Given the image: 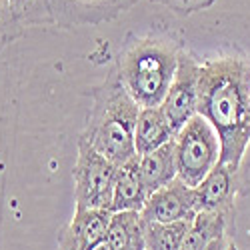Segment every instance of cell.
I'll return each instance as SVG.
<instances>
[{"mask_svg": "<svg viewBox=\"0 0 250 250\" xmlns=\"http://www.w3.org/2000/svg\"><path fill=\"white\" fill-rule=\"evenodd\" d=\"M198 114L220 138V164L240 170L250 144V54L228 52L200 62Z\"/></svg>", "mask_w": 250, "mask_h": 250, "instance_id": "6da1fadb", "label": "cell"}, {"mask_svg": "<svg viewBox=\"0 0 250 250\" xmlns=\"http://www.w3.org/2000/svg\"><path fill=\"white\" fill-rule=\"evenodd\" d=\"M184 46L168 32L128 36L116 54V72L140 108H158L168 92Z\"/></svg>", "mask_w": 250, "mask_h": 250, "instance_id": "7a4b0ae2", "label": "cell"}, {"mask_svg": "<svg viewBox=\"0 0 250 250\" xmlns=\"http://www.w3.org/2000/svg\"><path fill=\"white\" fill-rule=\"evenodd\" d=\"M84 94L90 98V108L80 138L116 166L132 160L140 106L122 86L116 68L112 66L106 78Z\"/></svg>", "mask_w": 250, "mask_h": 250, "instance_id": "3957f363", "label": "cell"}, {"mask_svg": "<svg viewBox=\"0 0 250 250\" xmlns=\"http://www.w3.org/2000/svg\"><path fill=\"white\" fill-rule=\"evenodd\" d=\"M220 138L204 116H192L174 136L176 178L186 186H196L220 162Z\"/></svg>", "mask_w": 250, "mask_h": 250, "instance_id": "277c9868", "label": "cell"}, {"mask_svg": "<svg viewBox=\"0 0 250 250\" xmlns=\"http://www.w3.org/2000/svg\"><path fill=\"white\" fill-rule=\"evenodd\" d=\"M76 148L78 152L72 168L76 210H90V208L110 210L118 166L110 162L106 156L96 152L80 136L76 142Z\"/></svg>", "mask_w": 250, "mask_h": 250, "instance_id": "5b68a950", "label": "cell"}, {"mask_svg": "<svg viewBox=\"0 0 250 250\" xmlns=\"http://www.w3.org/2000/svg\"><path fill=\"white\" fill-rule=\"evenodd\" d=\"M198 76H200V60L190 52L182 50L174 80L166 92L160 110L166 120L170 122L174 134L198 114Z\"/></svg>", "mask_w": 250, "mask_h": 250, "instance_id": "8992f818", "label": "cell"}, {"mask_svg": "<svg viewBox=\"0 0 250 250\" xmlns=\"http://www.w3.org/2000/svg\"><path fill=\"white\" fill-rule=\"evenodd\" d=\"M140 0H50L54 24L60 28L96 26L128 12Z\"/></svg>", "mask_w": 250, "mask_h": 250, "instance_id": "52a82bcc", "label": "cell"}, {"mask_svg": "<svg viewBox=\"0 0 250 250\" xmlns=\"http://www.w3.org/2000/svg\"><path fill=\"white\" fill-rule=\"evenodd\" d=\"M200 212L196 188L186 186L182 180H174L168 186L150 194L146 206L142 208L144 222H176L192 220Z\"/></svg>", "mask_w": 250, "mask_h": 250, "instance_id": "ba28073f", "label": "cell"}, {"mask_svg": "<svg viewBox=\"0 0 250 250\" xmlns=\"http://www.w3.org/2000/svg\"><path fill=\"white\" fill-rule=\"evenodd\" d=\"M236 194H238V170L220 162L196 186L200 210L220 214L230 222L236 212Z\"/></svg>", "mask_w": 250, "mask_h": 250, "instance_id": "9c48e42d", "label": "cell"}, {"mask_svg": "<svg viewBox=\"0 0 250 250\" xmlns=\"http://www.w3.org/2000/svg\"><path fill=\"white\" fill-rule=\"evenodd\" d=\"M110 218L112 212L100 208L76 210L72 220L58 232V250H90L106 240Z\"/></svg>", "mask_w": 250, "mask_h": 250, "instance_id": "30bf717a", "label": "cell"}, {"mask_svg": "<svg viewBox=\"0 0 250 250\" xmlns=\"http://www.w3.org/2000/svg\"><path fill=\"white\" fill-rule=\"evenodd\" d=\"M148 198L150 190L140 174L138 156L120 164L116 168L110 212H142Z\"/></svg>", "mask_w": 250, "mask_h": 250, "instance_id": "8fae6325", "label": "cell"}, {"mask_svg": "<svg viewBox=\"0 0 250 250\" xmlns=\"http://www.w3.org/2000/svg\"><path fill=\"white\" fill-rule=\"evenodd\" d=\"M174 130L166 120L164 112L158 108H140L136 130H134V150L136 156H144L164 144L174 140Z\"/></svg>", "mask_w": 250, "mask_h": 250, "instance_id": "7c38bea8", "label": "cell"}, {"mask_svg": "<svg viewBox=\"0 0 250 250\" xmlns=\"http://www.w3.org/2000/svg\"><path fill=\"white\" fill-rule=\"evenodd\" d=\"M140 174L144 178V184L148 186L150 194L168 186L176 180V154H174V140H170L164 146L138 156Z\"/></svg>", "mask_w": 250, "mask_h": 250, "instance_id": "4fadbf2b", "label": "cell"}, {"mask_svg": "<svg viewBox=\"0 0 250 250\" xmlns=\"http://www.w3.org/2000/svg\"><path fill=\"white\" fill-rule=\"evenodd\" d=\"M106 240L112 250H146L140 212H112Z\"/></svg>", "mask_w": 250, "mask_h": 250, "instance_id": "5bb4252c", "label": "cell"}, {"mask_svg": "<svg viewBox=\"0 0 250 250\" xmlns=\"http://www.w3.org/2000/svg\"><path fill=\"white\" fill-rule=\"evenodd\" d=\"M230 224H232L230 220H226L220 214L200 210L194 216V220L190 224V230L186 234L180 250H208V246H210L214 240L226 236Z\"/></svg>", "mask_w": 250, "mask_h": 250, "instance_id": "9a60e30c", "label": "cell"}, {"mask_svg": "<svg viewBox=\"0 0 250 250\" xmlns=\"http://www.w3.org/2000/svg\"><path fill=\"white\" fill-rule=\"evenodd\" d=\"M192 220L144 222V242H146V250H180L186 234L190 230Z\"/></svg>", "mask_w": 250, "mask_h": 250, "instance_id": "2e32d148", "label": "cell"}, {"mask_svg": "<svg viewBox=\"0 0 250 250\" xmlns=\"http://www.w3.org/2000/svg\"><path fill=\"white\" fill-rule=\"evenodd\" d=\"M10 10L16 14L20 24L28 26H48L54 24L50 12V0H6Z\"/></svg>", "mask_w": 250, "mask_h": 250, "instance_id": "e0dca14e", "label": "cell"}, {"mask_svg": "<svg viewBox=\"0 0 250 250\" xmlns=\"http://www.w3.org/2000/svg\"><path fill=\"white\" fill-rule=\"evenodd\" d=\"M24 32H26V28L20 24V20L10 10L6 0H0V50L12 44L14 40L22 38Z\"/></svg>", "mask_w": 250, "mask_h": 250, "instance_id": "ac0fdd59", "label": "cell"}, {"mask_svg": "<svg viewBox=\"0 0 250 250\" xmlns=\"http://www.w3.org/2000/svg\"><path fill=\"white\" fill-rule=\"evenodd\" d=\"M150 2L170 8L178 16H192L196 12H202L206 8H210L216 0H150Z\"/></svg>", "mask_w": 250, "mask_h": 250, "instance_id": "d6986e66", "label": "cell"}, {"mask_svg": "<svg viewBox=\"0 0 250 250\" xmlns=\"http://www.w3.org/2000/svg\"><path fill=\"white\" fill-rule=\"evenodd\" d=\"M208 250H228V244H226V236H224V238H218V240H214L210 246H208Z\"/></svg>", "mask_w": 250, "mask_h": 250, "instance_id": "ffe728a7", "label": "cell"}]
</instances>
